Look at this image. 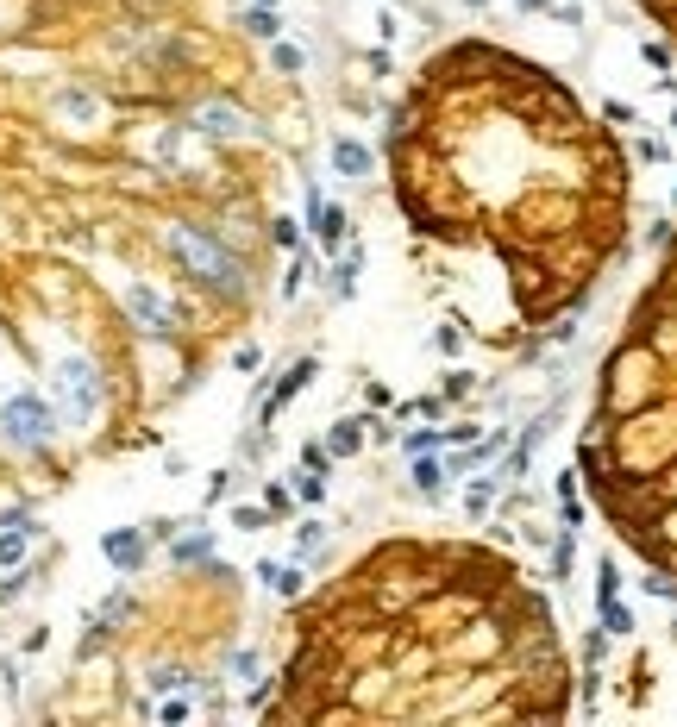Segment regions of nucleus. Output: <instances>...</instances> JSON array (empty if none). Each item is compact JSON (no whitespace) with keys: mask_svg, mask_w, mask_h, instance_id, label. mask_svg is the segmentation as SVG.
<instances>
[{"mask_svg":"<svg viewBox=\"0 0 677 727\" xmlns=\"http://www.w3.org/2000/svg\"><path fill=\"white\" fill-rule=\"evenodd\" d=\"M151 251L176 270L182 289H195V295L207 301V308L245 314L251 301H258V283H264L258 270H264V257L239 251L214 220H201V214H157Z\"/></svg>","mask_w":677,"mask_h":727,"instance_id":"obj_1","label":"nucleus"},{"mask_svg":"<svg viewBox=\"0 0 677 727\" xmlns=\"http://www.w3.org/2000/svg\"><path fill=\"white\" fill-rule=\"evenodd\" d=\"M38 370H44V395H51V408H57L69 439H95L113 420L120 377H113V364L95 345H63L51 358H38Z\"/></svg>","mask_w":677,"mask_h":727,"instance_id":"obj_2","label":"nucleus"},{"mask_svg":"<svg viewBox=\"0 0 677 727\" xmlns=\"http://www.w3.org/2000/svg\"><path fill=\"white\" fill-rule=\"evenodd\" d=\"M659 395H665L659 358H652V351H646L634 333H621L615 351H609V358H602V370H596L590 408L609 414V420H621V414H634V408H646V402H659Z\"/></svg>","mask_w":677,"mask_h":727,"instance_id":"obj_3","label":"nucleus"},{"mask_svg":"<svg viewBox=\"0 0 677 727\" xmlns=\"http://www.w3.org/2000/svg\"><path fill=\"white\" fill-rule=\"evenodd\" d=\"M583 207H590V195L583 189H552V182H527V189L502 207V220L489 226V232H508V239H521V245H552V239H565V232L583 226Z\"/></svg>","mask_w":677,"mask_h":727,"instance_id":"obj_4","label":"nucleus"},{"mask_svg":"<svg viewBox=\"0 0 677 727\" xmlns=\"http://www.w3.org/2000/svg\"><path fill=\"white\" fill-rule=\"evenodd\" d=\"M63 420L51 408V395L44 389H13L0 395V452L19 458V464H44V471H57V445H63Z\"/></svg>","mask_w":677,"mask_h":727,"instance_id":"obj_5","label":"nucleus"},{"mask_svg":"<svg viewBox=\"0 0 677 727\" xmlns=\"http://www.w3.org/2000/svg\"><path fill=\"white\" fill-rule=\"evenodd\" d=\"M176 113H182V126H189L207 151H245V145H264V113L251 107V101H239L232 88H201V95H189V101H176Z\"/></svg>","mask_w":677,"mask_h":727,"instance_id":"obj_6","label":"nucleus"},{"mask_svg":"<svg viewBox=\"0 0 677 727\" xmlns=\"http://www.w3.org/2000/svg\"><path fill=\"white\" fill-rule=\"evenodd\" d=\"M113 308H120L132 339H189L182 289H163V283H151V276H126L120 295H113Z\"/></svg>","mask_w":677,"mask_h":727,"instance_id":"obj_7","label":"nucleus"},{"mask_svg":"<svg viewBox=\"0 0 677 727\" xmlns=\"http://www.w3.org/2000/svg\"><path fill=\"white\" fill-rule=\"evenodd\" d=\"M113 113H120V101H113L95 76H63L51 95H44V120L57 132H69V138H101L113 126Z\"/></svg>","mask_w":677,"mask_h":727,"instance_id":"obj_8","label":"nucleus"},{"mask_svg":"<svg viewBox=\"0 0 677 727\" xmlns=\"http://www.w3.org/2000/svg\"><path fill=\"white\" fill-rule=\"evenodd\" d=\"M508 640H515V621L483 602V615H471L439 640V671H489L508 659Z\"/></svg>","mask_w":677,"mask_h":727,"instance_id":"obj_9","label":"nucleus"},{"mask_svg":"<svg viewBox=\"0 0 677 727\" xmlns=\"http://www.w3.org/2000/svg\"><path fill=\"white\" fill-rule=\"evenodd\" d=\"M483 602H489V596L477 590V583H458V577H446L439 590H427V596H420V602L408 608V615H402V627L439 646L452 627H464L471 615H483Z\"/></svg>","mask_w":677,"mask_h":727,"instance_id":"obj_10","label":"nucleus"},{"mask_svg":"<svg viewBox=\"0 0 677 727\" xmlns=\"http://www.w3.org/2000/svg\"><path fill=\"white\" fill-rule=\"evenodd\" d=\"M314 383H320V358H314V351H301V358H289V364H283V370H276V377L258 389V408H251V420L276 433V420H283V414H289V408H295Z\"/></svg>","mask_w":677,"mask_h":727,"instance_id":"obj_11","label":"nucleus"},{"mask_svg":"<svg viewBox=\"0 0 677 727\" xmlns=\"http://www.w3.org/2000/svg\"><path fill=\"white\" fill-rule=\"evenodd\" d=\"M358 276H364V245L345 239L333 257H320V276H314V283H320V295L333 301V308H345V301L358 295Z\"/></svg>","mask_w":677,"mask_h":727,"instance_id":"obj_12","label":"nucleus"},{"mask_svg":"<svg viewBox=\"0 0 677 727\" xmlns=\"http://www.w3.org/2000/svg\"><path fill=\"white\" fill-rule=\"evenodd\" d=\"M101 558H107V571L113 577H145V565H151V533L145 527H107L101 533Z\"/></svg>","mask_w":677,"mask_h":727,"instance_id":"obj_13","label":"nucleus"},{"mask_svg":"<svg viewBox=\"0 0 677 727\" xmlns=\"http://www.w3.org/2000/svg\"><path fill=\"white\" fill-rule=\"evenodd\" d=\"M163 558H170V571H176V577H195L207 558H220V533L207 527V521H182L176 539L163 546Z\"/></svg>","mask_w":677,"mask_h":727,"instance_id":"obj_14","label":"nucleus"},{"mask_svg":"<svg viewBox=\"0 0 677 727\" xmlns=\"http://www.w3.org/2000/svg\"><path fill=\"white\" fill-rule=\"evenodd\" d=\"M377 145H370V138H358V132H333L326 138V170H333L339 182H370L377 176Z\"/></svg>","mask_w":677,"mask_h":727,"instance_id":"obj_15","label":"nucleus"},{"mask_svg":"<svg viewBox=\"0 0 677 727\" xmlns=\"http://www.w3.org/2000/svg\"><path fill=\"white\" fill-rule=\"evenodd\" d=\"M301 226H308V245H314L320 257H333L345 239H358V226H352V207H345V201H320V214H308Z\"/></svg>","mask_w":677,"mask_h":727,"instance_id":"obj_16","label":"nucleus"},{"mask_svg":"<svg viewBox=\"0 0 677 727\" xmlns=\"http://www.w3.org/2000/svg\"><path fill=\"white\" fill-rule=\"evenodd\" d=\"M452 483H458V477L446 471V452H420V458H408V496H414V502H433V508H439V502L452 496Z\"/></svg>","mask_w":677,"mask_h":727,"instance_id":"obj_17","label":"nucleus"},{"mask_svg":"<svg viewBox=\"0 0 677 727\" xmlns=\"http://www.w3.org/2000/svg\"><path fill=\"white\" fill-rule=\"evenodd\" d=\"M251 577H258L276 602H301V596L314 590V583H308V565H301V558H258V565H251Z\"/></svg>","mask_w":677,"mask_h":727,"instance_id":"obj_18","label":"nucleus"},{"mask_svg":"<svg viewBox=\"0 0 677 727\" xmlns=\"http://www.w3.org/2000/svg\"><path fill=\"white\" fill-rule=\"evenodd\" d=\"M289 527H295V539H289V558H301L308 571H320L326 558H333V527H326L314 508H308V514H295Z\"/></svg>","mask_w":677,"mask_h":727,"instance_id":"obj_19","label":"nucleus"},{"mask_svg":"<svg viewBox=\"0 0 677 727\" xmlns=\"http://www.w3.org/2000/svg\"><path fill=\"white\" fill-rule=\"evenodd\" d=\"M326 452H333V464H352L370 452V408L364 414H339V420H326Z\"/></svg>","mask_w":677,"mask_h":727,"instance_id":"obj_20","label":"nucleus"},{"mask_svg":"<svg viewBox=\"0 0 677 727\" xmlns=\"http://www.w3.org/2000/svg\"><path fill=\"white\" fill-rule=\"evenodd\" d=\"M502 489H508V483H502V471H496V464H489L483 477L471 471V477H464V489H458V508H464V521H471V527H483L489 514H496V502H502Z\"/></svg>","mask_w":677,"mask_h":727,"instance_id":"obj_21","label":"nucleus"},{"mask_svg":"<svg viewBox=\"0 0 677 727\" xmlns=\"http://www.w3.org/2000/svg\"><path fill=\"white\" fill-rule=\"evenodd\" d=\"M232 32L251 38V44H270V38H283L289 26H283V7H258V0H251V7L232 13Z\"/></svg>","mask_w":677,"mask_h":727,"instance_id":"obj_22","label":"nucleus"},{"mask_svg":"<svg viewBox=\"0 0 677 727\" xmlns=\"http://www.w3.org/2000/svg\"><path fill=\"white\" fill-rule=\"evenodd\" d=\"M38 539H44V521H38V514H32V521H13V527H0V571L26 565Z\"/></svg>","mask_w":677,"mask_h":727,"instance_id":"obj_23","label":"nucleus"},{"mask_svg":"<svg viewBox=\"0 0 677 727\" xmlns=\"http://www.w3.org/2000/svg\"><path fill=\"white\" fill-rule=\"evenodd\" d=\"M264 63H270V76H276V82H301V76H308V44H295V38L283 32V38H270Z\"/></svg>","mask_w":677,"mask_h":727,"instance_id":"obj_24","label":"nucleus"},{"mask_svg":"<svg viewBox=\"0 0 677 727\" xmlns=\"http://www.w3.org/2000/svg\"><path fill=\"white\" fill-rule=\"evenodd\" d=\"M270 665H264V652L258 646H251V640H239V646H226V659H220V677H226V684H258V677H264Z\"/></svg>","mask_w":677,"mask_h":727,"instance_id":"obj_25","label":"nucleus"},{"mask_svg":"<svg viewBox=\"0 0 677 727\" xmlns=\"http://www.w3.org/2000/svg\"><path fill=\"white\" fill-rule=\"evenodd\" d=\"M195 665L189 659H151V671H145V690L151 696H170V690H195Z\"/></svg>","mask_w":677,"mask_h":727,"instance_id":"obj_26","label":"nucleus"},{"mask_svg":"<svg viewBox=\"0 0 677 727\" xmlns=\"http://www.w3.org/2000/svg\"><path fill=\"white\" fill-rule=\"evenodd\" d=\"M301 245H308V226H301L295 214H264V251L289 257V251H301Z\"/></svg>","mask_w":677,"mask_h":727,"instance_id":"obj_27","label":"nucleus"},{"mask_svg":"<svg viewBox=\"0 0 677 727\" xmlns=\"http://www.w3.org/2000/svg\"><path fill=\"white\" fill-rule=\"evenodd\" d=\"M433 389H439V395H446V402H452V408H464V402H477V395H483V377H477V370H471V364H458V358H452V364H446V377H439Z\"/></svg>","mask_w":677,"mask_h":727,"instance_id":"obj_28","label":"nucleus"},{"mask_svg":"<svg viewBox=\"0 0 677 727\" xmlns=\"http://www.w3.org/2000/svg\"><path fill=\"white\" fill-rule=\"evenodd\" d=\"M571 571H577V533L571 527H552V539H546V577L552 583H571Z\"/></svg>","mask_w":677,"mask_h":727,"instance_id":"obj_29","label":"nucleus"},{"mask_svg":"<svg viewBox=\"0 0 677 727\" xmlns=\"http://www.w3.org/2000/svg\"><path fill=\"white\" fill-rule=\"evenodd\" d=\"M239 477H245V464H214V471H207V483H201V508H207V514L226 508L232 489H239Z\"/></svg>","mask_w":677,"mask_h":727,"instance_id":"obj_30","label":"nucleus"},{"mask_svg":"<svg viewBox=\"0 0 677 727\" xmlns=\"http://www.w3.org/2000/svg\"><path fill=\"white\" fill-rule=\"evenodd\" d=\"M596 621L615 633V640H634V627H640V615H634V602L627 596H596Z\"/></svg>","mask_w":677,"mask_h":727,"instance_id":"obj_31","label":"nucleus"},{"mask_svg":"<svg viewBox=\"0 0 677 727\" xmlns=\"http://www.w3.org/2000/svg\"><path fill=\"white\" fill-rule=\"evenodd\" d=\"M258 502L270 508V521H276V527H289L295 514H301V502H295V489H289V477H264V489H258Z\"/></svg>","mask_w":677,"mask_h":727,"instance_id":"obj_32","label":"nucleus"},{"mask_svg":"<svg viewBox=\"0 0 677 727\" xmlns=\"http://www.w3.org/2000/svg\"><path fill=\"white\" fill-rule=\"evenodd\" d=\"M226 527H232V533H270L276 521H270L264 502H226Z\"/></svg>","mask_w":677,"mask_h":727,"instance_id":"obj_33","label":"nucleus"},{"mask_svg":"<svg viewBox=\"0 0 677 727\" xmlns=\"http://www.w3.org/2000/svg\"><path fill=\"white\" fill-rule=\"evenodd\" d=\"M477 339V326H464V320H439L433 326V351L439 358H464V345Z\"/></svg>","mask_w":677,"mask_h":727,"instance_id":"obj_34","label":"nucleus"},{"mask_svg":"<svg viewBox=\"0 0 677 727\" xmlns=\"http://www.w3.org/2000/svg\"><path fill=\"white\" fill-rule=\"evenodd\" d=\"M289 489H295V502H301V508H320V502H326V489H333V477L301 471V464H295V471H289Z\"/></svg>","mask_w":677,"mask_h":727,"instance_id":"obj_35","label":"nucleus"},{"mask_svg":"<svg viewBox=\"0 0 677 727\" xmlns=\"http://www.w3.org/2000/svg\"><path fill=\"white\" fill-rule=\"evenodd\" d=\"M634 590H640V596H652V602H671V608H677V571L646 565V577H634Z\"/></svg>","mask_w":677,"mask_h":727,"instance_id":"obj_36","label":"nucleus"},{"mask_svg":"<svg viewBox=\"0 0 677 727\" xmlns=\"http://www.w3.org/2000/svg\"><path fill=\"white\" fill-rule=\"evenodd\" d=\"M395 445H402V458H420V452H446V439H439V420H433V427H408V433L395 439Z\"/></svg>","mask_w":677,"mask_h":727,"instance_id":"obj_37","label":"nucleus"},{"mask_svg":"<svg viewBox=\"0 0 677 727\" xmlns=\"http://www.w3.org/2000/svg\"><path fill=\"white\" fill-rule=\"evenodd\" d=\"M226 364L239 370V377H258V370H264V345L258 339H239V345L226 351Z\"/></svg>","mask_w":677,"mask_h":727,"instance_id":"obj_38","label":"nucleus"},{"mask_svg":"<svg viewBox=\"0 0 677 727\" xmlns=\"http://www.w3.org/2000/svg\"><path fill=\"white\" fill-rule=\"evenodd\" d=\"M358 63H364V82H377V88H389V82H395V57H389V44H377V51H364Z\"/></svg>","mask_w":677,"mask_h":727,"instance_id":"obj_39","label":"nucleus"},{"mask_svg":"<svg viewBox=\"0 0 677 727\" xmlns=\"http://www.w3.org/2000/svg\"><path fill=\"white\" fill-rule=\"evenodd\" d=\"M295 464H301V471H320V477H333V452H326V439H301Z\"/></svg>","mask_w":677,"mask_h":727,"instance_id":"obj_40","label":"nucleus"},{"mask_svg":"<svg viewBox=\"0 0 677 727\" xmlns=\"http://www.w3.org/2000/svg\"><path fill=\"white\" fill-rule=\"evenodd\" d=\"M0 690L7 696L26 690V652H0Z\"/></svg>","mask_w":677,"mask_h":727,"instance_id":"obj_41","label":"nucleus"},{"mask_svg":"<svg viewBox=\"0 0 677 727\" xmlns=\"http://www.w3.org/2000/svg\"><path fill=\"white\" fill-rule=\"evenodd\" d=\"M627 157H634V163H652V170H659V163H671V145H665V138H634V145H627Z\"/></svg>","mask_w":677,"mask_h":727,"instance_id":"obj_42","label":"nucleus"},{"mask_svg":"<svg viewBox=\"0 0 677 727\" xmlns=\"http://www.w3.org/2000/svg\"><path fill=\"white\" fill-rule=\"evenodd\" d=\"M621 590H627L621 565H615V558H596V596H621Z\"/></svg>","mask_w":677,"mask_h":727,"instance_id":"obj_43","label":"nucleus"},{"mask_svg":"<svg viewBox=\"0 0 677 727\" xmlns=\"http://www.w3.org/2000/svg\"><path fill=\"white\" fill-rule=\"evenodd\" d=\"M640 57H646L652 69H671V63H677V44H671V38H646V44H640Z\"/></svg>","mask_w":677,"mask_h":727,"instance_id":"obj_44","label":"nucleus"},{"mask_svg":"<svg viewBox=\"0 0 677 727\" xmlns=\"http://www.w3.org/2000/svg\"><path fill=\"white\" fill-rule=\"evenodd\" d=\"M364 408H370V414H389V408H395V389L370 377V383H364Z\"/></svg>","mask_w":677,"mask_h":727,"instance_id":"obj_45","label":"nucleus"},{"mask_svg":"<svg viewBox=\"0 0 677 727\" xmlns=\"http://www.w3.org/2000/svg\"><path fill=\"white\" fill-rule=\"evenodd\" d=\"M671 239H677V220H665V214H652V220H646V245H652V251H665Z\"/></svg>","mask_w":677,"mask_h":727,"instance_id":"obj_46","label":"nucleus"},{"mask_svg":"<svg viewBox=\"0 0 677 727\" xmlns=\"http://www.w3.org/2000/svg\"><path fill=\"white\" fill-rule=\"evenodd\" d=\"M583 496H558V527H571V533H583Z\"/></svg>","mask_w":677,"mask_h":727,"instance_id":"obj_47","label":"nucleus"},{"mask_svg":"<svg viewBox=\"0 0 677 727\" xmlns=\"http://www.w3.org/2000/svg\"><path fill=\"white\" fill-rule=\"evenodd\" d=\"M602 120L609 126H640V107L634 101H602Z\"/></svg>","mask_w":677,"mask_h":727,"instance_id":"obj_48","label":"nucleus"},{"mask_svg":"<svg viewBox=\"0 0 677 727\" xmlns=\"http://www.w3.org/2000/svg\"><path fill=\"white\" fill-rule=\"evenodd\" d=\"M176 527H182V521H170V514H151V521H145L151 546H170V539H176Z\"/></svg>","mask_w":677,"mask_h":727,"instance_id":"obj_49","label":"nucleus"},{"mask_svg":"<svg viewBox=\"0 0 677 727\" xmlns=\"http://www.w3.org/2000/svg\"><path fill=\"white\" fill-rule=\"evenodd\" d=\"M552 496H583V477H577V464H571V471H558V477H552Z\"/></svg>","mask_w":677,"mask_h":727,"instance_id":"obj_50","label":"nucleus"},{"mask_svg":"<svg viewBox=\"0 0 677 727\" xmlns=\"http://www.w3.org/2000/svg\"><path fill=\"white\" fill-rule=\"evenodd\" d=\"M377 38H383V44L402 38V19H395V7H383V13H377Z\"/></svg>","mask_w":677,"mask_h":727,"instance_id":"obj_51","label":"nucleus"},{"mask_svg":"<svg viewBox=\"0 0 677 727\" xmlns=\"http://www.w3.org/2000/svg\"><path fill=\"white\" fill-rule=\"evenodd\" d=\"M552 19H558V26H583V7H571V0H552Z\"/></svg>","mask_w":677,"mask_h":727,"instance_id":"obj_52","label":"nucleus"},{"mask_svg":"<svg viewBox=\"0 0 677 727\" xmlns=\"http://www.w3.org/2000/svg\"><path fill=\"white\" fill-rule=\"evenodd\" d=\"M44 646H51V627H32L26 640H19V652H26V659H32V652H44Z\"/></svg>","mask_w":677,"mask_h":727,"instance_id":"obj_53","label":"nucleus"},{"mask_svg":"<svg viewBox=\"0 0 677 727\" xmlns=\"http://www.w3.org/2000/svg\"><path fill=\"white\" fill-rule=\"evenodd\" d=\"M521 13H552V0H515Z\"/></svg>","mask_w":677,"mask_h":727,"instance_id":"obj_54","label":"nucleus"},{"mask_svg":"<svg viewBox=\"0 0 677 727\" xmlns=\"http://www.w3.org/2000/svg\"><path fill=\"white\" fill-rule=\"evenodd\" d=\"M671 640H677V608H671Z\"/></svg>","mask_w":677,"mask_h":727,"instance_id":"obj_55","label":"nucleus"},{"mask_svg":"<svg viewBox=\"0 0 677 727\" xmlns=\"http://www.w3.org/2000/svg\"><path fill=\"white\" fill-rule=\"evenodd\" d=\"M671 132H677V101H671Z\"/></svg>","mask_w":677,"mask_h":727,"instance_id":"obj_56","label":"nucleus"},{"mask_svg":"<svg viewBox=\"0 0 677 727\" xmlns=\"http://www.w3.org/2000/svg\"><path fill=\"white\" fill-rule=\"evenodd\" d=\"M389 7H414V0H389Z\"/></svg>","mask_w":677,"mask_h":727,"instance_id":"obj_57","label":"nucleus"},{"mask_svg":"<svg viewBox=\"0 0 677 727\" xmlns=\"http://www.w3.org/2000/svg\"><path fill=\"white\" fill-rule=\"evenodd\" d=\"M671 207H677V182H671Z\"/></svg>","mask_w":677,"mask_h":727,"instance_id":"obj_58","label":"nucleus"}]
</instances>
